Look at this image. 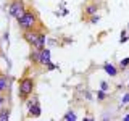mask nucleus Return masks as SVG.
Listing matches in <instances>:
<instances>
[{"label": "nucleus", "mask_w": 129, "mask_h": 121, "mask_svg": "<svg viewBox=\"0 0 129 121\" xmlns=\"http://www.w3.org/2000/svg\"><path fill=\"white\" fill-rule=\"evenodd\" d=\"M78 119V116H76V113L74 111H68V113H64V116H63V121H76Z\"/></svg>", "instance_id": "13"}, {"label": "nucleus", "mask_w": 129, "mask_h": 121, "mask_svg": "<svg viewBox=\"0 0 129 121\" xmlns=\"http://www.w3.org/2000/svg\"><path fill=\"white\" fill-rule=\"evenodd\" d=\"M23 32H24V34H23L24 40H26L31 47H34L36 44H37L39 36H40V32H42V31H39L37 27H34V29H27V31H23Z\"/></svg>", "instance_id": "4"}, {"label": "nucleus", "mask_w": 129, "mask_h": 121, "mask_svg": "<svg viewBox=\"0 0 129 121\" xmlns=\"http://www.w3.org/2000/svg\"><path fill=\"white\" fill-rule=\"evenodd\" d=\"M121 103H123V105L129 103V92H127V94H124V95H123V99H121Z\"/></svg>", "instance_id": "19"}, {"label": "nucleus", "mask_w": 129, "mask_h": 121, "mask_svg": "<svg viewBox=\"0 0 129 121\" xmlns=\"http://www.w3.org/2000/svg\"><path fill=\"white\" fill-rule=\"evenodd\" d=\"M45 68H47V70H48V71H53V70H55V68H56V66H55V65H53V63H52V62H48V63L45 65Z\"/></svg>", "instance_id": "20"}, {"label": "nucleus", "mask_w": 129, "mask_h": 121, "mask_svg": "<svg viewBox=\"0 0 129 121\" xmlns=\"http://www.w3.org/2000/svg\"><path fill=\"white\" fill-rule=\"evenodd\" d=\"M39 52L40 50H37V48L32 47V52L29 53V60H31L32 65H39Z\"/></svg>", "instance_id": "10"}, {"label": "nucleus", "mask_w": 129, "mask_h": 121, "mask_svg": "<svg viewBox=\"0 0 129 121\" xmlns=\"http://www.w3.org/2000/svg\"><path fill=\"white\" fill-rule=\"evenodd\" d=\"M97 97H99V100H105V99H107V94H105V90H102V89H100L99 94H97Z\"/></svg>", "instance_id": "18"}, {"label": "nucleus", "mask_w": 129, "mask_h": 121, "mask_svg": "<svg viewBox=\"0 0 129 121\" xmlns=\"http://www.w3.org/2000/svg\"><path fill=\"white\" fill-rule=\"evenodd\" d=\"M48 62H52V53H50V50H48L47 47H44L42 50L39 52V65L45 66Z\"/></svg>", "instance_id": "5"}, {"label": "nucleus", "mask_w": 129, "mask_h": 121, "mask_svg": "<svg viewBox=\"0 0 129 121\" xmlns=\"http://www.w3.org/2000/svg\"><path fill=\"white\" fill-rule=\"evenodd\" d=\"M100 89H102V90H107V89H108V82L102 81V82H100Z\"/></svg>", "instance_id": "21"}, {"label": "nucleus", "mask_w": 129, "mask_h": 121, "mask_svg": "<svg viewBox=\"0 0 129 121\" xmlns=\"http://www.w3.org/2000/svg\"><path fill=\"white\" fill-rule=\"evenodd\" d=\"M27 111H29V116L32 118H39L42 115V108H40V103H34L31 107H27Z\"/></svg>", "instance_id": "6"}, {"label": "nucleus", "mask_w": 129, "mask_h": 121, "mask_svg": "<svg viewBox=\"0 0 129 121\" xmlns=\"http://www.w3.org/2000/svg\"><path fill=\"white\" fill-rule=\"evenodd\" d=\"M99 21H100V16H99V15H92V16H90V23H92V24H97Z\"/></svg>", "instance_id": "17"}, {"label": "nucleus", "mask_w": 129, "mask_h": 121, "mask_svg": "<svg viewBox=\"0 0 129 121\" xmlns=\"http://www.w3.org/2000/svg\"><path fill=\"white\" fill-rule=\"evenodd\" d=\"M127 87H129V86H127Z\"/></svg>", "instance_id": "25"}, {"label": "nucleus", "mask_w": 129, "mask_h": 121, "mask_svg": "<svg viewBox=\"0 0 129 121\" xmlns=\"http://www.w3.org/2000/svg\"><path fill=\"white\" fill-rule=\"evenodd\" d=\"M37 24H39V16L36 15V11L31 10V8H27L26 13L18 19V26H19L21 31L34 29V27H37Z\"/></svg>", "instance_id": "1"}, {"label": "nucleus", "mask_w": 129, "mask_h": 121, "mask_svg": "<svg viewBox=\"0 0 129 121\" xmlns=\"http://www.w3.org/2000/svg\"><path fill=\"white\" fill-rule=\"evenodd\" d=\"M123 119H124V121H129V115H126V116H124Z\"/></svg>", "instance_id": "23"}, {"label": "nucleus", "mask_w": 129, "mask_h": 121, "mask_svg": "<svg viewBox=\"0 0 129 121\" xmlns=\"http://www.w3.org/2000/svg\"><path fill=\"white\" fill-rule=\"evenodd\" d=\"M127 39H129V34H127V31H123L121 32V44H124V42H127Z\"/></svg>", "instance_id": "16"}, {"label": "nucleus", "mask_w": 129, "mask_h": 121, "mask_svg": "<svg viewBox=\"0 0 129 121\" xmlns=\"http://www.w3.org/2000/svg\"><path fill=\"white\" fill-rule=\"evenodd\" d=\"M34 103H39L37 97H31V99L27 97V99H26V105H27V107H31V105H34Z\"/></svg>", "instance_id": "14"}, {"label": "nucleus", "mask_w": 129, "mask_h": 121, "mask_svg": "<svg viewBox=\"0 0 129 121\" xmlns=\"http://www.w3.org/2000/svg\"><path fill=\"white\" fill-rule=\"evenodd\" d=\"M26 10H27V7H26V3H24V0H13V2L8 5V13H10V16H13L16 21L26 13Z\"/></svg>", "instance_id": "3"}, {"label": "nucleus", "mask_w": 129, "mask_h": 121, "mask_svg": "<svg viewBox=\"0 0 129 121\" xmlns=\"http://www.w3.org/2000/svg\"><path fill=\"white\" fill-rule=\"evenodd\" d=\"M10 119V108H0V121H8Z\"/></svg>", "instance_id": "12"}, {"label": "nucleus", "mask_w": 129, "mask_h": 121, "mask_svg": "<svg viewBox=\"0 0 129 121\" xmlns=\"http://www.w3.org/2000/svg\"><path fill=\"white\" fill-rule=\"evenodd\" d=\"M103 71L107 73V74H110V76L118 74V68H116L115 65H111V63H103Z\"/></svg>", "instance_id": "8"}, {"label": "nucleus", "mask_w": 129, "mask_h": 121, "mask_svg": "<svg viewBox=\"0 0 129 121\" xmlns=\"http://www.w3.org/2000/svg\"><path fill=\"white\" fill-rule=\"evenodd\" d=\"M34 92V81H32L31 78H21V81H19V86H18V95L19 99L26 100L27 97H31V94Z\"/></svg>", "instance_id": "2"}, {"label": "nucleus", "mask_w": 129, "mask_h": 121, "mask_svg": "<svg viewBox=\"0 0 129 121\" xmlns=\"http://www.w3.org/2000/svg\"><path fill=\"white\" fill-rule=\"evenodd\" d=\"M45 40H47V36H45V32H40V36H39V40H37V44L34 45V48H37V50H42L44 47H45Z\"/></svg>", "instance_id": "9"}, {"label": "nucleus", "mask_w": 129, "mask_h": 121, "mask_svg": "<svg viewBox=\"0 0 129 121\" xmlns=\"http://www.w3.org/2000/svg\"><path fill=\"white\" fill-rule=\"evenodd\" d=\"M127 29H129V23H127Z\"/></svg>", "instance_id": "24"}, {"label": "nucleus", "mask_w": 129, "mask_h": 121, "mask_svg": "<svg viewBox=\"0 0 129 121\" xmlns=\"http://www.w3.org/2000/svg\"><path fill=\"white\" fill-rule=\"evenodd\" d=\"M3 103H5V95L0 94V108H3Z\"/></svg>", "instance_id": "22"}, {"label": "nucleus", "mask_w": 129, "mask_h": 121, "mask_svg": "<svg viewBox=\"0 0 129 121\" xmlns=\"http://www.w3.org/2000/svg\"><path fill=\"white\" fill-rule=\"evenodd\" d=\"M97 11H99V5H95V3H89L86 7V15H89V16L95 15Z\"/></svg>", "instance_id": "11"}, {"label": "nucleus", "mask_w": 129, "mask_h": 121, "mask_svg": "<svg viewBox=\"0 0 129 121\" xmlns=\"http://www.w3.org/2000/svg\"><path fill=\"white\" fill-rule=\"evenodd\" d=\"M8 87H10V81H8V78L5 74H0V94L7 92Z\"/></svg>", "instance_id": "7"}, {"label": "nucleus", "mask_w": 129, "mask_h": 121, "mask_svg": "<svg viewBox=\"0 0 129 121\" xmlns=\"http://www.w3.org/2000/svg\"><path fill=\"white\" fill-rule=\"evenodd\" d=\"M127 66H129V56H127V58H123V60H121V63H119L121 70H126Z\"/></svg>", "instance_id": "15"}]
</instances>
